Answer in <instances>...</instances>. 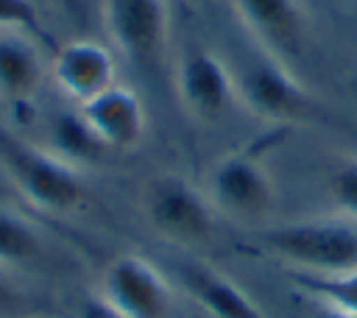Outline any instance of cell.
<instances>
[{"mask_svg":"<svg viewBox=\"0 0 357 318\" xmlns=\"http://www.w3.org/2000/svg\"><path fill=\"white\" fill-rule=\"evenodd\" d=\"M257 245L298 273H335L357 265V223L340 215L265 223Z\"/></svg>","mask_w":357,"mask_h":318,"instance_id":"obj_1","label":"cell"},{"mask_svg":"<svg viewBox=\"0 0 357 318\" xmlns=\"http://www.w3.org/2000/svg\"><path fill=\"white\" fill-rule=\"evenodd\" d=\"M0 167L14 190L39 212L70 215L86 201V187L78 167L56 156L50 148L31 145L6 131H0Z\"/></svg>","mask_w":357,"mask_h":318,"instance_id":"obj_2","label":"cell"},{"mask_svg":"<svg viewBox=\"0 0 357 318\" xmlns=\"http://www.w3.org/2000/svg\"><path fill=\"white\" fill-rule=\"evenodd\" d=\"M139 209L145 223L176 245L206 243L218 220L204 187L181 173H153L139 192Z\"/></svg>","mask_w":357,"mask_h":318,"instance_id":"obj_3","label":"cell"},{"mask_svg":"<svg viewBox=\"0 0 357 318\" xmlns=\"http://www.w3.org/2000/svg\"><path fill=\"white\" fill-rule=\"evenodd\" d=\"M204 192L215 215L234 223H265L279 201L276 181L254 151H229L215 159Z\"/></svg>","mask_w":357,"mask_h":318,"instance_id":"obj_4","label":"cell"},{"mask_svg":"<svg viewBox=\"0 0 357 318\" xmlns=\"http://www.w3.org/2000/svg\"><path fill=\"white\" fill-rule=\"evenodd\" d=\"M237 78V98L248 114L271 126H296L315 114V100L282 59L259 53Z\"/></svg>","mask_w":357,"mask_h":318,"instance_id":"obj_5","label":"cell"},{"mask_svg":"<svg viewBox=\"0 0 357 318\" xmlns=\"http://www.w3.org/2000/svg\"><path fill=\"white\" fill-rule=\"evenodd\" d=\"M173 86L181 109L198 123H220L229 117L237 98V78L226 61L209 47H184L173 67Z\"/></svg>","mask_w":357,"mask_h":318,"instance_id":"obj_6","label":"cell"},{"mask_svg":"<svg viewBox=\"0 0 357 318\" xmlns=\"http://www.w3.org/2000/svg\"><path fill=\"white\" fill-rule=\"evenodd\" d=\"M98 298L123 318H167L173 310L167 276L139 254H120L106 265Z\"/></svg>","mask_w":357,"mask_h":318,"instance_id":"obj_7","label":"cell"},{"mask_svg":"<svg viewBox=\"0 0 357 318\" xmlns=\"http://www.w3.org/2000/svg\"><path fill=\"white\" fill-rule=\"evenodd\" d=\"M103 28L114 50L137 67L162 61L170 45V11L165 0H103Z\"/></svg>","mask_w":357,"mask_h":318,"instance_id":"obj_8","label":"cell"},{"mask_svg":"<svg viewBox=\"0 0 357 318\" xmlns=\"http://www.w3.org/2000/svg\"><path fill=\"white\" fill-rule=\"evenodd\" d=\"M231 8L262 53L290 64L304 50L307 8L301 0H231Z\"/></svg>","mask_w":357,"mask_h":318,"instance_id":"obj_9","label":"cell"},{"mask_svg":"<svg viewBox=\"0 0 357 318\" xmlns=\"http://www.w3.org/2000/svg\"><path fill=\"white\" fill-rule=\"evenodd\" d=\"M50 75L59 92L81 106L112 84H117V64L106 45L95 39H73L56 47Z\"/></svg>","mask_w":357,"mask_h":318,"instance_id":"obj_10","label":"cell"},{"mask_svg":"<svg viewBox=\"0 0 357 318\" xmlns=\"http://www.w3.org/2000/svg\"><path fill=\"white\" fill-rule=\"evenodd\" d=\"M78 112L112 153L134 151L142 142L148 128L145 106L139 95L126 84H112L100 95L81 103Z\"/></svg>","mask_w":357,"mask_h":318,"instance_id":"obj_11","label":"cell"},{"mask_svg":"<svg viewBox=\"0 0 357 318\" xmlns=\"http://www.w3.org/2000/svg\"><path fill=\"white\" fill-rule=\"evenodd\" d=\"M181 290L209 315V318H268L262 307L223 271L209 262L190 259L178 268Z\"/></svg>","mask_w":357,"mask_h":318,"instance_id":"obj_12","label":"cell"},{"mask_svg":"<svg viewBox=\"0 0 357 318\" xmlns=\"http://www.w3.org/2000/svg\"><path fill=\"white\" fill-rule=\"evenodd\" d=\"M45 61L33 39L20 33L0 36V98L11 106H25L42 86Z\"/></svg>","mask_w":357,"mask_h":318,"instance_id":"obj_13","label":"cell"},{"mask_svg":"<svg viewBox=\"0 0 357 318\" xmlns=\"http://www.w3.org/2000/svg\"><path fill=\"white\" fill-rule=\"evenodd\" d=\"M47 262L45 234L20 212L0 206V268L33 271Z\"/></svg>","mask_w":357,"mask_h":318,"instance_id":"obj_14","label":"cell"},{"mask_svg":"<svg viewBox=\"0 0 357 318\" xmlns=\"http://www.w3.org/2000/svg\"><path fill=\"white\" fill-rule=\"evenodd\" d=\"M47 148L78 170L86 167V165H98L112 153L95 137V131L81 117L78 109L75 112H61L50 120V145Z\"/></svg>","mask_w":357,"mask_h":318,"instance_id":"obj_15","label":"cell"},{"mask_svg":"<svg viewBox=\"0 0 357 318\" xmlns=\"http://www.w3.org/2000/svg\"><path fill=\"white\" fill-rule=\"evenodd\" d=\"M290 282L312 298L318 307L335 310L346 318H357V265L335 273H298L287 271Z\"/></svg>","mask_w":357,"mask_h":318,"instance_id":"obj_16","label":"cell"},{"mask_svg":"<svg viewBox=\"0 0 357 318\" xmlns=\"http://www.w3.org/2000/svg\"><path fill=\"white\" fill-rule=\"evenodd\" d=\"M326 195L335 215L357 223V156H340L326 173Z\"/></svg>","mask_w":357,"mask_h":318,"instance_id":"obj_17","label":"cell"},{"mask_svg":"<svg viewBox=\"0 0 357 318\" xmlns=\"http://www.w3.org/2000/svg\"><path fill=\"white\" fill-rule=\"evenodd\" d=\"M0 33H20L33 42H50L31 0H0Z\"/></svg>","mask_w":357,"mask_h":318,"instance_id":"obj_18","label":"cell"},{"mask_svg":"<svg viewBox=\"0 0 357 318\" xmlns=\"http://www.w3.org/2000/svg\"><path fill=\"white\" fill-rule=\"evenodd\" d=\"M78 318H123V315H117L106 301H100L98 296H92V298H86L84 301V307H81V315Z\"/></svg>","mask_w":357,"mask_h":318,"instance_id":"obj_19","label":"cell"},{"mask_svg":"<svg viewBox=\"0 0 357 318\" xmlns=\"http://www.w3.org/2000/svg\"><path fill=\"white\" fill-rule=\"evenodd\" d=\"M6 273H8V271L0 268V310H8V307L17 301V290H14V285L8 282Z\"/></svg>","mask_w":357,"mask_h":318,"instance_id":"obj_20","label":"cell"},{"mask_svg":"<svg viewBox=\"0 0 357 318\" xmlns=\"http://www.w3.org/2000/svg\"><path fill=\"white\" fill-rule=\"evenodd\" d=\"M70 14H81V0H59Z\"/></svg>","mask_w":357,"mask_h":318,"instance_id":"obj_21","label":"cell"},{"mask_svg":"<svg viewBox=\"0 0 357 318\" xmlns=\"http://www.w3.org/2000/svg\"><path fill=\"white\" fill-rule=\"evenodd\" d=\"M315 318H346V315H340V312H335V310H326V307H321V312H318Z\"/></svg>","mask_w":357,"mask_h":318,"instance_id":"obj_22","label":"cell"}]
</instances>
